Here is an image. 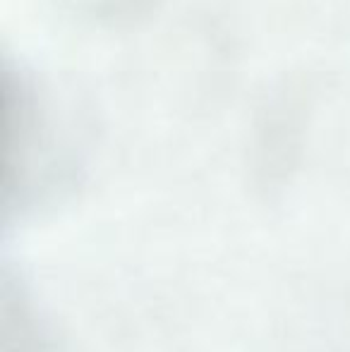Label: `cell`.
I'll return each mask as SVG.
<instances>
[{
	"mask_svg": "<svg viewBox=\"0 0 350 352\" xmlns=\"http://www.w3.org/2000/svg\"><path fill=\"white\" fill-rule=\"evenodd\" d=\"M82 5H87V8H94V10H122V8H130L132 3H137V0H80Z\"/></svg>",
	"mask_w": 350,
	"mask_h": 352,
	"instance_id": "cell-1",
	"label": "cell"
}]
</instances>
